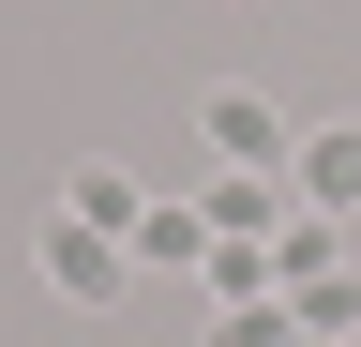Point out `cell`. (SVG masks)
Here are the masks:
<instances>
[{"instance_id": "obj_1", "label": "cell", "mask_w": 361, "mask_h": 347, "mask_svg": "<svg viewBox=\"0 0 361 347\" xmlns=\"http://www.w3.org/2000/svg\"><path fill=\"white\" fill-rule=\"evenodd\" d=\"M196 136H211L226 166H256V182H286V166H301V121H286V106H271V91H256V76H226V91L196 106Z\"/></svg>"}, {"instance_id": "obj_7", "label": "cell", "mask_w": 361, "mask_h": 347, "mask_svg": "<svg viewBox=\"0 0 361 347\" xmlns=\"http://www.w3.org/2000/svg\"><path fill=\"white\" fill-rule=\"evenodd\" d=\"M331 347H361V332H331Z\"/></svg>"}, {"instance_id": "obj_4", "label": "cell", "mask_w": 361, "mask_h": 347, "mask_svg": "<svg viewBox=\"0 0 361 347\" xmlns=\"http://www.w3.org/2000/svg\"><path fill=\"white\" fill-rule=\"evenodd\" d=\"M196 211H211V242H256V227H301V196H286V182H256V166H211V196H196Z\"/></svg>"}, {"instance_id": "obj_3", "label": "cell", "mask_w": 361, "mask_h": 347, "mask_svg": "<svg viewBox=\"0 0 361 347\" xmlns=\"http://www.w3.org/2000/svg\"><path fill=\"white\" fill-rule=\"evenodd\" d=\"M286 196H301V211H361V121H316L301 166H286Z\"/></svg>"}, {"instance_id": "obj_6", "label": "cell", "mask_w": 361, "mask_h": 347, "mask_svg": "<svg viewBox=\"0 0 361 347\" xmlns=\"http://www.w3.org/2000/svg\"><path fill=\"white\" fill-rule=\"evenodd\" d=\"M61 211H75V227H106V242H135V211H151V196H135L121 166H75V182H61Z\"/></svg>"}, {"instance_id": "obj_5", "label": "cell", "mask_w": 361, "mask_h": 347, "mask_svg": "<svg viewBox=\"0 0 361 347\" xmlns=\"http://www.w3.org/2000/svg\"><path fill=\"white\" fill-rule=\"evenodd\" d=\"M121 257H135V272H211V211H196V196L135 211V242H121Z\"/></svg>"}, {"instance_id": "obj_2", "label": "cell", "mask_w": 361, "mask_h": 347, "mask_svg": "<svg viewBox=\"0 0 361 347\" xmlns=\"http://www.w3.org/2000/svg\"><path fill=\"white\" fill-rule=\"evenodd\" d=\"M45 287H61L75 317H106V302L135 287V257H121L106 227H75V211H45Z\"/></svg>"}]
</instances>
